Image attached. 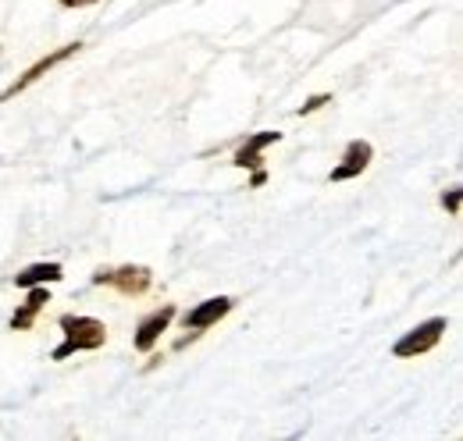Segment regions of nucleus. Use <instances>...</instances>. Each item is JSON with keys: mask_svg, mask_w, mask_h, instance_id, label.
<instances>
[{"mask_svg": "<svg viewBox=\"0 0 463 441\" xmlns=\"http://www.w3.org/2000/svg\"><path fill=\"white\" fill-rule=\"evenodd\" d=\"M58 328H61V345L51 352L54 363L68 360V356H75V352H97V349H104V342H108V324H104L100 317L61 314Z\"/></svg>", "mask_w": 463, "mask_h": 441, "instance_id": "nucleus-1", "label": "nucleus"}, {"mask_svg": "<svg viewBox=\"0 0 463 441\" xmlns=\"http://www.w3.org/2000/svg\"><path fill=\"white\" fill-rule=\"evenodd\" d=\"M90 281H93V285H108V288H115V292H121V296L136 299V296H146V292H150V285H154V271H150L146 264L97 267Z\"/></svg>", "mask_w": 463, "mask_h": 441, "instance_id": "nucleus-2", "label": "nucleus"}, {"mask_svg": "<svg viewBox=\"0 0 463 441\" xmlns=\"http://www.w3.org/2000/svg\"><path fill=\"white\" fill-rule=\"evenodd\" d=\"M446 331H449V321L446 317H428V321H420L417 328H410L392 345V356L396 360H417V356H424V352H431L442 338H446Z\"/></svg>", "mask_w": 463, "mask_h": 441, "instance_id": "nucleus-3", "label": "nucleus"}, {"mask_svg": "<svg viewBox=\"0 0 463 441\" xmlns=\"http://www.w3.org/2000/svg\"><path fill=\"white\" fill-rule=\"evenodd\" d=\"M79 51H82V43H68V47H58L54 54L40 57V61H36L33 68H25V75H18V79H14V82H11V86H7L4 93H0V104H7V100H14V97H18V93H25L29 86H36V82H40L43 75H51V71H54L58 64H64L68 57H75V54H79Z\"/></svg>", "mask_w": 463, "mask_h": 441, "instance_id": "nucleus-4", "label": "nucleus"}, {"mask_svg": "<svg viewBox=\"0 0 463 441\" xmlns=\"http://www.w3.org/2000/svg\"><path fill=\"white\" fill-rule=\"evenodd\" d=\"M232 310H235V299L232 296H211V299H203V303H196L193 310L182 314V328L203 334L207 328H214L218 321H225Z\"/></svg>", "mask_w": 463, "mask_h": 441, "instance_id": "nucleus-5", "label": "nucleus"}, {"mask_svg": "<svg viewBox=\"0 0 463 441\" xmlns=\"http://www.w3.org/2000/svg\"><path fill=\"white\" fill-rule=\"evenodd\" d=\"M178 317V310H175V303H165L161 310H154V314H146L139 324H136V338H132V345H136V352H154V345L161 342V334L172 328V321Z\"/></svg>", "mask_w": 463, "mask_h": 441, "instance_id": "nucleus-6", "label": "nucleus"}, {"mask_svg": "<svg viewBox=\"0 0 463 441\" xmlns=\"http://www.w3.org/2000/svg\"><path fill=\"white\" fill-rule=\"evenodd\" d=\"M371 161H374V146L367 139H353L343 150V161L332 167L328 182H353V178H360L371 167Z\"/></svg>", "mask_w": 463, "mask_h": 441, "instance_id": "nucleus-7", "label": "nucleus"}, {"mask_svg": "<svg viewBox=\"0 0 463 441\" xmlns=\"http://www.w3.org/2000/svg\"><path fill=\"white\" fill-rule=\"evenodd\" d=\"M271 143H282V132H253V136H246V143L232 154V167H242V171L264 167V157H260V154H264Z\"/></svg>", "mask_w": 463, "mask_h": 441, "instance_id": "nucleus-8", "label": "nucleus"}, {"mask_svg": "<svg viewBox=\"0 0 463 441\" xmlns=\"http://www.w3.org/2000/svg\"><path fill=\"white\" fill-rule=\"evenodd\" d=\"M51 303V292H47V285H33V288H25V303L11 314V331H29L36 324V317L43 314V306Z\"/></svg>", "mask_w": 463, "mask_h": 441, "instance_id": "nucleus-9", "label": "nucleus"}, {"mask_svg": "<svg viewBox=\"0 0 463 441\" xmlns=\"http://www.w3.org/2000/svg\"><path fill=\"white\" fill-rule=\"evenodd\" d=\"M64 277V267L54 260H40V264H29L14 275V288H33V285H58Z\"/></svg>", "mask_w": 463, "mask_h": 441, "instance_id": "nucleus-10", "label": "nucleus"}, {"mask_svg": "<svg viewBox=\"0 0 463 441\" xmlns=\"http://www.w3.org/2000/svg\"><path fill=\"white\" fill-rule=\"evenodd\" d=\"M328 104H332V93H317V97H310V100L296 110V114H299V117H307V114H317V110L328 108Z\"/></svg>", "mask_w": 463, "mask_h": 441, "instance_id": "nucleus-11", "label": "nucleus"}, {"mask_svg": "<svg viewBox=\"0 0 463 441\" xmlns=\"http://www.w3.org/2000/svg\"><path fill=\"white\" fill-rule=\"evenodd\" d=\"M460 203H463L460 185H453V189H446V192H442V207H446L449 214H460Z\"/></svg>", "mask_w": 463, "mask_h": 441, "instance_id": "nucleus-12", "label": "nucleus"}, {"mask_svg": "<svg viewBox=\"0 0 463 441\" xmlns=\"http://www.w3.org/2000/svg\"><path fill=\"white\" fill-rule=\"evenodd\" d=\"M61 7H68V11H79V7H93V4H100V0H58Z\"/></svg>", "mask_w": 463, "mask_h": 441, "instance_id": "nucleus-13", "label": "nucleus"}, {"mask_svg": "<svg viewBox=\"0 0 463 441\" xmlns=\"http://www.w3.org/2000/svg\"><path fill=\"white\" fill-rule=\"evenodd\" d=\"M264 182H268V171H264V167H257V171L250 174V189H260Z\"/></svg>", "mask_w": 463, "mask_h": 441, "instance_id": "nucleus-14", "label": "nucleus"}, {"mask_svg": "<svg viewBox=\"0 0 463 441\" xmlns=\"http://www.w3.org/2000/svg\"><path fill=\"white\" fill-rule=\"evenodd\" d=\"M0 54H4V51H0Z\"/></svg>", "mask_w": 463, "mask_h": 441, "instance_id": "nucleus-15", "label": "nucleus"}]
</instances>
